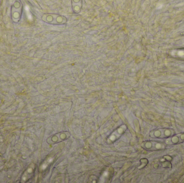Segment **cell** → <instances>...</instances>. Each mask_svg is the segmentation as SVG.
Wrapping results in <instances>:
<instances>
[{"instance_id":"1","label":"cell","mask_w":184,"mask_h":183,"mask_svg":"<svg viewBox=\"0 0 184 183\" xmlns=\"http://www.w3.org/2000/svg\"><path fill=\"white\" fill-rule=\"evenodd\" d=\"M25 11H26V13H27V16H28V19L30 21H31L32 19V16L31 15L30 13V11H29V7L28 6H26L25 8Z\"/></svg>"}]
</instances>
